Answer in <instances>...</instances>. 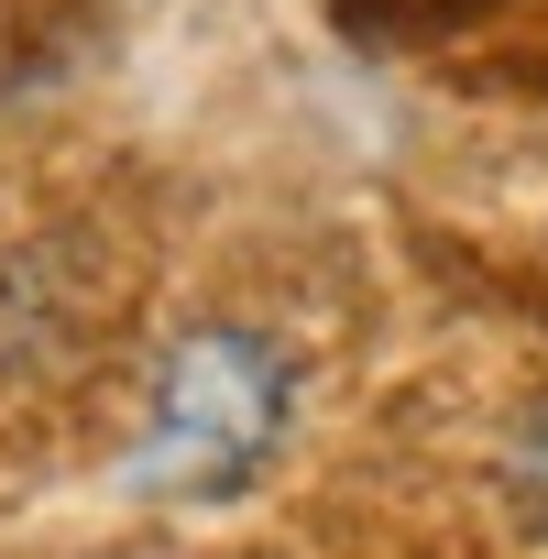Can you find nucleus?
<instances>
[{
	"instance_id": "obj_1",
	"label": "nucleus",
	"mask_w": 548,
	"mask_h": 559,
	"mask_svg": "<svg viewBox=\"0 0 548 559\" xmlns=\"http://www.w3.org/2000/svg\"><path fill=\"white\" fill-rule=\"evenodd\" d=\"M286 417H297V352L274 341V330L209 319V330H187V341L154 362V384H143L132 493L219 504V493H241L274 450H286Z\"/></svg>"
},
{
	"instance_id": "obj_2",
	"label": "nucleus",
	"mask_w": 548,
	"mask_h": 559,
	"mask_svg": "<svg viewBox=\"0 0 548 559\" xmlns=\"http://www.w3.org/2000/svg\"><path fill=\"white\" fill-rule=\"evenodd\" d=\"M526 493H537V515H548V428L526 439Z\"/></svg>"
}]
</instances>
